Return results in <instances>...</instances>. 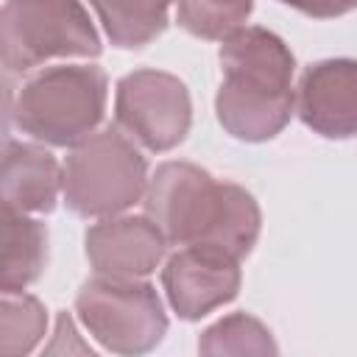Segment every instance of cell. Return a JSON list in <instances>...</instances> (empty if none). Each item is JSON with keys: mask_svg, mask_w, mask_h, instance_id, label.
I'll list each match as a JSON object with an SVG mask.
<instances>
[{"mask_svg": "<svg viewBox=\"0 0 357 357\" xmlns=\"http://www.w3.org/2000/svg\"><path fill=\"white\" fill-rule=\"evenodd\" d=\"M145 215L173 245H212L243 259L262 226L254 195L237 184L215 181L190 162H165L148 178Z\"/></svg>", "mask_w": 357, "mask_h": 357, "instance_id": "obj_1", "label": "cell"}, {"mask_svg": "<svg viewBox=\"0 0 357 357\" xmlns=\"http://www.w3.org/2000/svg\"><path fill=\"white\" fill-rule=\"evenodd\" d=\"M223 84L215 98L220 126L245 142L276 137L293 114V53L271 31L243 25L220 45Z\"/></svg>", "mask_w": 357, "mask_h": 357, "instance_id": "obj_2", "label": "cell"}, {"mask_svg": "<svg viewBox=\"0 0 357 357\" xmlns=\"http://www.w3.org/2000/svg\"><path fill=\"white\" fill-rule=\"evenodd\" d=\"M106 73L95 64H61L31 75L11 103L14 126L47 145L73 148L95 134L106 109Z\"/></svg>", "mask_w": 357, "mask_h": 357, "instance_id": "obj_3", "label": "cell"}, {"mask_svg": "<svg viewBox=\"0 0 357 357\" xmlns=\"http://www.w3.org/2000/svg\"><path fill=\"white\" fill-rule=\"evenodd\" d=\"M64 204L81 218H112L145 198L148 165L128 137L103 128L64 159Z\"/></svg>", "mask_w": 357, "mask_h": 357, "instance_id": "obj_4", "label": "cell"}, {"mask_svg": "<svg viewBox=\"0 0 357 357\" xmlns=\"http://www.w3.org/2000/svg\"><path fill=\"white\" fill-rule=\"evenodd\" d=\"M0 45L8 73H25L59 56L100 53V36L81 0H8Z\"/></svg>", "mask_w": 357, "mask_h": 357, "instance_id": "obj_5", "label": "cell"}, {"mask_svg": "<svg viewBox=\"0 0 357 357\" xmlns=\"http://www.w3.org/2000/svg\"><path fill=\"white\" fill-rule=\"evenodd\" d=\"M75 310L89 335L117 354H145L167 332V315L156 290L139 279H89L78 290Z\"/></svg>", "mask_w": 357, "mask_h": 357, "instance_id": "obj_6", "label": "cell"}, {"mask_svg": "<svg viewBox=\"0 0 357 357\" xmlns=\"http://www.w3.org/2000/svg\"><path fill=\"white\" fill-rule=\"evenodd\" d=\"M117 126L153 153L176 148L192 123L187 86L162 70H134L117 84Z\"/></svg>", "mask_w": 357, "mask_h": 357, "instance_id": "obj_7", "label": "cell"}, {"mask_svg": "<svg viewBox=\"0 0 357 357\" xmlns=\"http://www.w3.org/2000/svg\"><path fill=\"white\" fill-rule=\"evenodd\" d=\"M162 284L178 318L198 321L237 296L240 259L212 245H184L167 259Z\"/></svg>", "mask_w": 357, "mask_h": 357, "instance_id": "obj_8", "label": "cell"}, {"mask_svg": "<svg viewBox=\"0 0 357 357\" xmlns=\"http://www.w3.org/2000/svg\"><path fill=\"white\" fill-rule=\"evenodd\" d=\"M165 245V234L148 215H112L86 231V257L98 276H148L162 262Z\"/></svg>", "mask_w": 357, "mask_h": 357, "instance_id": "obj_9", "label": "cell"}, {"mask_svg": "<svg viewBox=\"0 0 357 357\" xmlns=\"http://www.w3.org/2000/svg\"><path fill=\"white\" fill-rule=\"evenodd\" d=\"M298 117L321 137H357V61L326 59L310 64L298 84Z\"/></svg>", "mask_w": 357, "mask_h": 357, "instance_id": "obj_10", "label": "cell"}, {"mask_svg": "<svg viewBox=\"0 0 357 357\" xmlns=\"http://www.w3.org/2000/svg\"><path fill=\"white\" fill-rule=\"evenodd\" d=\"M59 190H64V170L50 151L33 142L8 139L3 151V204L20 212H50Z\"/></svg>", "mask_w": 357, "mask_h": 357, "instance_id": "obj_11", "label": "cell"}, {"mask_svg": "<svg viewBox=\"0 0 357 357\" xmlns=\"http://www.w3.org/2000/svg\"><path fill=\"white\" fill-rule=\"evenodd\" d=\"M47 259V231L39 220L3 204V265L0 290L22 293L39 279Z\"/></svg>", "mask_w": 357, "mask_h": 357, "instance_id": "obj_12", "label": "cell"}, {"mask_svg": "<svg viewBox=\"0 0 357 357\" xmlns=\"http://www.w3.org/2000/svg\"><path fill=\"white\" fill-rule=\"evenodd\" d=\"M117 47H142L167 28L176 0H89Z\"/></svg>", "mask_w": 357, "mask_h": 357, "instance_id": "obj_13", "label": "cell"}, {"mask_svg": "<svg viewBox=\"0 0 357 357\" xmlns=\"http://www.w3.org/2000/svg\"><path fill=\"white\" fill-rule=\"evenodd\" d=\"M47 326L45 307L39 298L25 293H3L0 301V351L6 357H20L33 351Z\"/></svg>", "mask_w": 357, "mask_h": 357, "instance_id": "obj_14", "label": "cell"}, {"mask_svg": "<svg viewBox=\"0 0 357 357\" xmlns=\"http://www.w3.org/2000/svg\"><path fill=\"white\" fill-rule=\"evenodd\" d=\"M201 354H276V343L265 324L245 312H234L212 324L201 340Z\"/></svg>", "mask_w": 357, "mask_h": 357, "instance_id": "obj_15", "label": "cell"}, {"mask_svg": "<svg viewBox=\"0 0 357 357\" xmlns=\"http://www.w3.org/2000/svg\"><path fill=\"white\" fill-rule=\"evenodd\" d=\"M254 0H178V25L201 39H226L243 28Z\"/></svg>", "mask_w": 357, "mask_h": 357, "instance_id": "obj_16", "label": "cell"}, {"mask_svg": "<svg viewBox=\"0 0 357 357\" xmlns=\"http://www.w3.org/2000/svg\"><path fill=\"white\" fill-rule=\"evenodd\" d=\"M307 17H318V20H329V17H340L349 14L351 8H357V0H279Z\"/></svg>", "mask_w": 357, "mask_h": 357, "instance_id": "obj_17", "label": "cell"}]
</instances>
